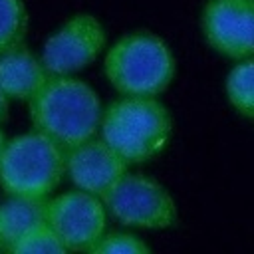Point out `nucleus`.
<instances>
[{
    "mask_svg": "<svg viewBox=\"0 0 254 254\" xmlns=\"http://www.w3.org/2000/svg\"><path fill=\"white\" fill-rule=\"evenodd\" d=\"M101 111L95 89L75 75H50L28 101L34 131L44 133L64 151L95 137Z\"/></svg>",
    "mask_w": 254,
    "mask_h": 254,
    "instance_id": "obj_1",
    "label": "nucleus"
},
{
    "mask_svg": "<svg viewBox=\"0 0 254 254\" xmlns=\"http://www.w3.org/2000/svg\"><path fill=\"white\" fill-rule=\"evenodd\" d=\"M173 131L169 109L155 95H123L101 111L99 137L127 163L159 155Z\"/></svg>",
    "mask_w": 254,
    "mask_h": 254,
    "instance_id": "obj_2",
    "label": "nucleus"
},
{
    "mask_svg": "<svg viewBox=\"0 0 254 254\" xmlns=\"http://www.w3.org/2000/svg\"><path fill=\"white\" fill-rule=\"evenodd\" d=\"M175 69L171 48L149 30L121 36L103 60L105 77L121 95H159L171 85Z\"/></svg>",
    "mask_w": 254,
    "mask_h": 254,
    "instance_id": "obj_3",
    "label": "nucleus"
},
{
    "mask_svg": "<svg viewBox=\"0 0 254 254\" xmlns=\"http://www.w3.org/2000/svg\"><path fill=\"white\" fill-rule=\"evenodd\" d=\"M64 175V149L40 131L8 139L0 151V189L8 196L48 198Z\"/></svg>",
    "mask_w": 254,
    "mask_h": 254,
    "instance_id": "obj_4",
    "label": "nucleus"
},
{
    "mask_svg": "<svg viewBox=\"0 0 254 254\" xmlns=\"http://www.w3.org/2000/svg\"><path fill=\"white\" fill-rule=\"evenodd\" d=\"M107 212L125 226L163 230L177 222V204L171 192L151 177L125 173L103 196Z\"/></svg>",
    "mask_w": 254,
    "mask_h": 254,
    "instance_id": "obj_5",
    "label": "nucleus"
},
{
    "mask_svg": "<svg viewBox=\"0 0 254 254\" xmlns=\"http://www.w3.org/2000/svg\"><path fill=\"white\" fill-rule=\"evenodd\" d=\"M105 28L93 14H73L44 44L42 64L50 75H73L103 52Z\"/></svg>",
    "mask_w": 254,
    "mask_h": 254,
    "instance_id": "obj_6",
    "label": "nucleus"
},
{
    "mask_svg": "<svg viewBox=\"0 0 254 254\" xmlns=\"http://www.w3.org/2000/svg\"><path fill=\"white\" fill-rule=\"evenodd\" d=\"M107 208L103 200L85 190H67L48 198V224L67 250L89 252L103 236Z\"/></svg>",
    "mask_w": 254,
    "mask_h": 254,
    "instance_id": "obj_7",
    "label": "nucleus"
},
{
    "mask_svg": "<svg viewBox=\"0 0 254 254\" xmlns=\"http://www.w3.org/2000/svg\"><path fill=\"white\" fill-rule=\"evenodd\" d=\"M200 26L214 52L232 60L254 54V0H206Z\"/></svg>",
    "mask_w": 254,
    "mask_h": 254,
    "instance_id": "obj_8",
    "label": "nucleus"
},
{
    "mask_svg": "<svg viewBox=\"0 0 254 254\" xmlns=\"http://www.w3.org/2000/svg\"><path fill=\"white\" fill-rule=\"evenodd\" d=\"M64 153L65 175L75 189L99 198L127 173L129 167L101 137H91Z\"/></svg>",
    "mask_w": 254,
    "mask_h": 254,
    "instance_id": "obj_9",
    "label": "nucleus"
},
{
    "mask_svg": "<svg viewBox=\"0 0 254 254\" xmlns=\"http://www.w3.org/2000/svg\"><path fill=\"white\" fill-rule=\"evenodd\" d=\"M50 77L42 60L28 48L18 46L0 54V87L8 99L30 101Z\"/></svg>",
    "mask_w": 254,
    "mask_h": 254,
    "instance_id": "obj_10",
    "label": "nucleus"
},
{
    "mask_svg": "<svg viewBox=\"0 0 254 254\" xmlns=\"http://www.w3.org/2000/svg\"><path fill=\"white\" fill-rule=\"evenodd\" d=\"M48 222V198L12 196L0 202V246L10 250L24 234Z\"/></svg>",
    "mask_w": 254,
    "mask_h": 254,
    "instance_id": "obj_11",
    "label": "nucleus"
},
{
    "mask_svg": "<svg viewBox=\"0 0 254 254\" xmlns=\"http://www.w3.org/2000/svg\"><path fill=\"white\" fill-rule=\"evenodd\" d=\"M226 97L244 117L254 119V60L244 58L226 75Z\"/></svg>",
    "mask_w": 254,
    "mask_h": 254,
    "instance_id": "obj_12",
    "label": "nucleus"
},
{
    "mask_svg": "<svg viewBox=\"0 0 254 254\" xmlns=\"http://www.w3.org/2000/svg\"><path fill=\"white\" fill-rule=\"evenodd\" d=\"M28 12L22 0H0V54L24 44Z\"/></svg>",
    "mask_w": 254,
    "mask_h": 254,
    "instance_id": "obj_13",
    "label": "nucleus"
},
{
    "mask_svg": "<svg viewBox=\"0 0 254 254\" xmlns=\"http://www.w3.org/2000/svg\"><path fill=\"white\" fill-rule=\"evenodd\" d=\"M8 252L12 254H50V252H67L60 236L50 228V224H42L28 234H24Z\"/></svg>",
    "mask_w": 254,
    "mask_h": 254,
    "instance_id": "obj_14",
    "label": "nucleus"
},
{
    "mask_svg": "<svg viewBox=\"0 0 254 254\" xmlns=\"http://www.w3.org/2000/svg\"><path fill=\"white\" fill-rule=\"evenodd\" d=\"M93 254H147L151 248L135 234L129 232H103V236L91 246Z\"/></svg>",
    "mask_w": 254,
    "mask_h": 254,
    "instance_id": "obj_15",
    "label": "nucleus"
},
{
    "mask_svg": "<svg viewBox=\"0 0 254 254\" xmlns=\"http://www.w3.org/2000/svg\"><path fill=\"white\" fill-rule=\"evenodd\" d=\"M8 95L4 93V89L0 87V123L2 121H6V117H8Z\"/></svg>",
    "mask_w": 254,
    "mask_h": 254,
    "instance_id": "obj_16",
    "label": "nucleus"
},
{
    "mask_svg": "<svg viewBox=\"0 0 254 254\" xmlns=\"http://www.w3.org/2000/svg\"><path fill=\"white\" fill-rule=\"evenodd\" d=\"M4 143H6V137H4V133H2V129H0V151H2Z\"/></svg>",
    "mask_w": 254,
    "mask_h": 254,
    "instance_id": "obj_17",
    "label": "nucleus"
},
{
    "mask_svg": "<svg viewBox=\"0 0 254 254\" xmlns=\"http://www.w3.org/2000/svg\"><path fill=\"white\" fill-rule=\"evenodd\" d=\"M0 250H2V246H0Z\"/></svg>",
    "mask_w": 254,
    "mask_h": 254,
    "instance_id": "obj_18",
    "label": "nucleus"
}]
</instances>
